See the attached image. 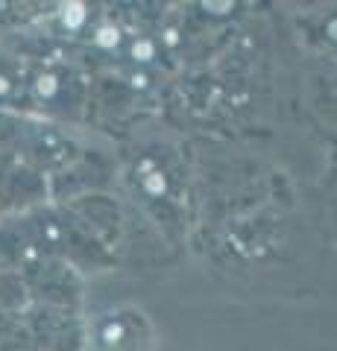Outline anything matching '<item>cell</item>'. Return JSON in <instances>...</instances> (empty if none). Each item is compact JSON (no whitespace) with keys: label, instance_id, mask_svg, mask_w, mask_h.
Segmentation results:
<instances>
[{"label":"cell","instance_id":"1","mask_svg":"<svg viewBox=\"0 0 337 351\" xmlns=\"http://www.w3.org/2000/svg\"><path fill=\"white\" fill-rule=\"evenodd\" d=\"M100 36H103V38H100L103 44H112V41H117V29H115V32H112V29H100Z\"/></svg>","mask_w":337,"mask_h":351}]
</instances>
